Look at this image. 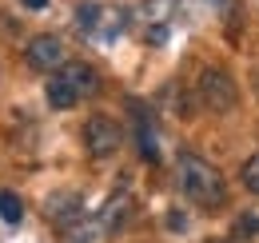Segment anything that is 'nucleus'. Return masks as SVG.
Returning a JSON list of instances; mask_svg holds the SVG:
<instances>
[{
  "label": "nucleus",
  "mask_w": 259,
  "mask_h": 243,
  "mask_svg": "<svg viewBox=\"0 0 259 243\" xmlns=\"http://www.w3.org/2000/svg\"><path fill=\"white\" fill-rule=\"evenodd\" d=\"M180 191L192 199L195 208H224L227 199V187H224V176L215 164H207L203 155L195 152H184L180 155Z\"/></svg>",
  "instance_id": "f257e3e1"
},
{
  "label": "nucleus",
  "mask_w": 259,
  "mask_h": 243,
  "mask_svg": "<svg viewBox=\"0 0 259 243\" xmlns=\"http://www.w3.org/2000/svg\"><path fill=\"white\" fill-rule=\"evenodd\" d=\"M84 144L96 159H108L112 152H120V124L112 116H92L84 124Z\"/></svg>",
  "instance_id": "20e7f679"
},
{
  "label": "nucleus",
  "mask_w": 259,
  "mask_h": 243,
  "mask_svg": "<svg viewBox=\"0 0 259 243\" xmlns=\"http://www.w3.org/2000/svg\"><path fill=\"white\" fill-rule=\"evenodd\" d=\"M199 100L207 104V112H231L239 100V88L224 68H203L199 72Z\"/></svg>",
  "instance_id": "7ed1b4c3"
},
{
  "label": "nucleus",
  "mask_w": 259,
  "mask_h": 243,
  "mask_svg": "<svg viewBox=\"0 0 259 243\" xmlns=\"http://www.w3.org/2000/svg\"><path fill=\"white\" fill-rule=\"evenodd\" d=\"M20 4H24L28 12H44V8H48V0H20Z\"/></svg>",
  "instance_id": "ddd939ff"
},
{
  "label": "nucleus",
  "mask_w": 259,
  "mask_h": 243,
  "mask_svg": "<svg viewBox=\"0 0 259 243\" xmlns=\"http://www.w3.org/2000/svg\"><path fill=\"white\" fill-rule=\"evenodd\" d=\"M140 155L148 164H160V144H156V132H152L148 120H140Z\"/></svg>",
  "instance_id": "1a4fd4ad"
},
{
  "label": "nucleus",
  "mask_w": 259,
  "mask_h": 243,
  "mask_svg": "<svg viewBox=\"0 0 259 243\" xmlns=\"http://www.w3.org/2000/svg\"><path fill=\"white\" fill-rule=\"evenodd\" d=\"M100 16H104V8H100V4H92V0H88V4H80V8H76V28L88 32V36H100Z\"/></svg>",
  "instance_id": "0eeeda50"
},
{
  "label": "nucleus",
  "mask_w": 259,
  "mask_h": 243,
  "mask_svg": "<svg viewBox=\"0 0 259 243\" xmlns=\"http://www.w3.org/2000/svg\"><path fill=\"white\" fill-rule=\"evenodd\" d=\"M231 235H235V239H251V235H259V215H255V212H247L243 219H235Z\"/></svg>",
  "instance_id": "9d476101"
},
{
  "label": "nucleus",
  "mask_w": 259,
  "mask_h": 243,
  "mask_svg": "<svg viewBox=\"0 0 259 243\" xmlns=\"http://www.w3.org/2000/svg\"><path fill=\"white\" fill-rule=\"evenodd\" d=\"M96 92H100V76H96L92 64L72 60V64H64L60 72L48 76V104L60 108V112L72 108V104H80V100H92Z\"/></svg>",
  "instance_id": "f03ea898"
},
{
  "label": "nucleus",
  "mask_w": 259,
  "mask_h": 243,
  "mask_svg": "<svg viewBox=\"0 0 259 243\" xmlns=\"http://www.w3.org/2000/svg\"><path fill=\"white\" fill-rule=\"evenodd\" d=\"M96 235H100V227L84 212L76 215V219H68L64 227H60V239H64V243H96Z\"/></svg>",
  "instance_id": "423d86ee"
},
{
  "label": "nucleus",
  "mask_w": 259,
  "mask_h": 243,
  "mask_svg": "<svg viewBox=\"0 0 259 243\" xmlns=\"http://www.w3.org/2000/svg\"><path fill=\"white\" fill-rule=\"evenodd\" d=\"M215 4H224V0H215Z\"/></svg>",
  "instance_id": "4468645a"
},
{
  "label": "nucleus",
  "mask_w": 259,
  "mask_h": 243,
  "mask_svg": "<svg viewBox=\"0 0 259 243\" xmlns=\"http://www.w3.org/2000/svg\"><path fill=\"white\" fill-rule=\"evenodd\" d=\"M243 183H247V191H255V195H259V152L243 164Z\"/></svg>",
  "instance_id": "9b49d317"
},
{
  "label": "nucleus",
  "mask_w": 259,
  "mask_h": 243,
  "mask_svg": "<svg viewBox=\"0 0 259 243\" xmlns=\"http://www.w3.org/2000/svg\"><path fill=\"white\" fill-rule=\"evenodd\" d=\"M167 227H171V231H188V219H184V212H167Z\"/></svg>",
  "instance_id": "f8f14e48"
},
{
  "label": "nucleus",
  "mask_w": 259,
  "mask_h": 243,
  "mask_svg": "<svg viewBox=\"0 0 259 243\" xmlns=\"http://www.w3.org/2000/svg\"><path fill=\"white\" fill-rule=\"evenodd\" d=\"M28 64H32L36 72H60L64 68V44H60V36H36L32 44H28Z\"/></svg>",
  "instance_id": "39448f33"
},
{
  "label": "nucleus",
  "mask_w": 259,
  "mask_h": 243,
  "mask_svg": "<svg viewBox=\"0 0 259 243\" xmlns=\"http://www.w3.org/2000/svg\"><path fill=\"white\" fill-rule=\"evenodd\" d=\"M0 219H4L8 227H16V223L24 219V204H20L12 191H0Z\"/></svg>",
  "instance_id": "6e6552de"
}]
</instances>
